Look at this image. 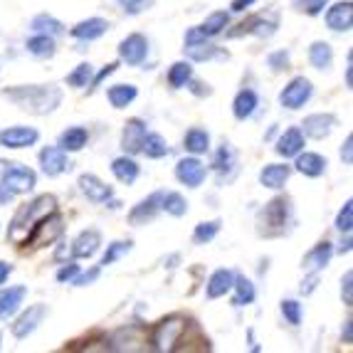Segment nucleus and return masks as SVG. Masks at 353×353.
I'll return each mask as SVG.
<instances>
[{
    "instance_id": "obj_34",
    "label": "nucleus",
    "mask_w": 353,
    "mask_h": 353,
    "mask_svg": "<svg viewBox=\"0 0 353 353\" xmlns=\"http://www.w3.org/2000/svg\"><path fill=\"white\" fill-rule=\"evenodd\" d=\"M30 28L35 30V32H42V35H50V37H57L65 32V25L59 23L57 18H52V15H35L32 18V23H30Z\"/></svg>"
},
{
    "instance_id": "obj_9",
    "label": "nucleus",
    "mask_w": 353,
    "mask_h": 353,
    "mask_svg": "<svg viewBox=\"0 0 353 353\" xmlns=\"http://www.w3.org/2000/svg\"><path fill=\"white\" fill-rule=\"evenodd\" d=\"M40 134L32 126H10V129L0 131V146L3 148H30L35 146Z\"/></svg>"
},
{
    "instance_id": "obj_10",
    "label": "nucleus",
    "mask_w": 353,
    "mask_h": 353,
    "mask_svg": "<svg viewBox=\"0 0 353 353\" xmlns=\"http://www.w3.org/2000/svg\"><path fill=\"white\" fill-rule=\"evenodd\" d=\"M40 165L42 173L50 178L62 176L65 171H70V159H67V151H62L59 146H45L40 151Z\"/></svg>"
},
{
    "instance_id": "obj_2",
    "label": "nucleus",
    "mask_w": 353,
    "mask_h": 353,
    "mask_svg": "<svg viewBox=\"0 0 353 353\" xmlns=\"http://www.w3.org/2000/svg\"><path fill=\"white\" fill-rule=\"evenodd\" d=\"M54 210H57V201H54L52 195H40V198H35L28 208H23V210L15 215L12 228H10V240L18 242V245H25V237L30 235L32 225Z\"/></svg>"
},
{
    "instance_id": "obj_16",
    "label": "nucleus",
    "mask_w": 353,
    "mask_h": 353,
    "mask_svg": "<svg viewBox=\"0 0 353 353\" xmlns=\"http://www.w3.org/2000/svg\"><path fill=\"white\" fill-rule=\"evenodd\" d=\"M146 121H141V119H131V121H126L124 131H121V148H124V153H141V141L143 136H146Z\"/></svg>"
},
{
    "instance_id": "obj_26",
    "label": "nucleus",
    "mask_w": 353,
    "mask_h": 353,
    "mask_svg": "<svg viewBox=\"0 0 353 353\" xmlns=\"http://www.w3.org/2000/svg\"><path fill=\"white\" fill-rule=\"evenodd\" d=\"M257 104H259L257 92H252V89H242V92H237L235 101H232V114H235V119L245 121V119H250L254 114Z\"/></svg>"
},
{
    "instance_id": "obj_30",
    "label": "nucleus",
    "mask_w": 353,
    "mask_h": 353,
    "mask_svg": "<svg viewBox=\"0 0 353 353\" xmlns=\"http://www.w3.org/2000/svg\"><path fill=\"white\" fill-rule=\"evenodd\" d=\"M168 141H165L161 134H148L143 136V141H141V153L146 156V159H163V156H168Z\"/></svg>"
},
{
    "instance_id": "obj_15",
    "label": "nucleus",
    "mask_w": 353,
    "mask_h": 353,
    "mask_svg": "<svg viewBox=\"0 0 353 353\" xmlns=\"http://www.w3.org/2000/svg\"><path fill=\"white\" fill-rule=\"evenodd\" d=\"M336 117L334 114H312L301 121V134L309 139H326L334 131Z\"/></svg>"
},
{
    "instance_id": "obj_17",
    "label": "nucleus",
    "mask_w": 353,
    "mask_h": 353,
    "mask_svg": "<svg viewBox=\"0 0 353 353\" xmlns=\"http://www.w3.org/2000/svg\"><path fill=\"white\" fill-rule=\"evenodd\" d=\"M106 30H109V23L104 18H87L82 23H77L74 28L70 30V35L74 40H82V42H92V40H99L101 35H106Z\"/></svg>"
},
{
    "instance_id": "obj_20",
    "label": "nucleus",
    "mask_w": 353,
    "mask_h": 353,
    "mask_svg": "<svg viewBox=\"0 0 353 353\" xmlns=\"http://www.w3.org/2000/svg\"><path fill=\"white\" fill-rule=\"evenodd\" d=\"M292 176V168L287 163H267L262 171H259V183L270 190H279L284 188V183Z\"/></svg>"
},
{
    "instance_id": "obj_3",
    "label": "nucleus",
    "mask_w": 353,
    "mask_h": 353,
    "mask_svg": "<svg viewBox=\"0 0 353 353\" xmlns=\"http://www.w3.org/2000/svg\"><path fill=\"white\" fill-rule=\"evenodd\" d=\"M0 185H6L10 193L23 195L37 185V176L32 168L18 161H3L0 159Z\"/></svg>"
},
{
    "instance_id": "obj_31",
    "label": "nucleus",
    "mask_w": 353,
    "mask_h": 353,
    "mask_svg": "<svg viewBox=\"0 0 353 353\" xmlns=\"http://www.w3.org/2000/svg\"><path fill=\"white\" fill-rule=\"evenodd\" d=\"M25 50H28L32 57L48 59V57H52V54H54V37L37 32L35 37H30V40L25 42Z\"/></svg>"
},
{
    "instance_id": "obj_18",
    "label": "nucleus",
    "mask_w": 353,
    "mask_h": 353,
    "mask_svg": "<svg viewBox=\"0 0 353 353\" xmlns=\"http://www.w3.org/2000/svg\"><path fill=\"white\" fill-rule=\"evenodd\" d=\"M296 159V171L301 173V176L306 178H319L324 176L326 171V159L321 156V153H314V151H299L294 156Z\"/></svg>"
},
{
    "instance_id": "obj_40",
    "label": "nucleus",
    "mask_w": 353,
    "mask_h": 353,
    "mask_svg": "<svg viewBox=\"0 0 353 353\" xmlns=\"http://www.w3.org/2000/svg\"><path fill=\"white\" fill-rule=\"evenodd\" d=\"M185 54H188L193 62H205V59H212L218 54V48L210 45L208 40L195 42V45H185Z\"/></svg>"
},
{
    "instance_id": "obj_24",
    "label": "nucleus",
    "mask_w": 353,
    "mask_h": 353,
    "mask_svg": "<svg viewBox=\"0 0 353 353\" xmlns=\"http://www.w3.org/2000/svg\"><path fill=\"white\" fill-rule=\"evenodd\" d=\"M331 257H334V248H331V242H319L312 252L304 254L301 267H304L306 272H321L331 262Z\"/></svg>"
},
{
    "instance_id": "obj_1",
    "label": "nucleus",
    "mask_w": 353,
    "mask_h": 353,
    "mask_svg": "<svg viewBox=\"0 0 353 353\" xmlns=\"http://www.w3.org/2000/svg\"><path fill=\"white\" fill-rule=\"evenodd\" d=\"M3 97H8L23 112L37 114V117L52 114L62 104V89L54 84H18V87L3 89Z\"/></svg>"
},
{
    "instance_id": "obj_53",
    "label": "nucleus",
    "mask_w": 353,
    "mask_h": 353,
    "mask_svg": "<svg viewBox=\"0 0 353 353\" xmlns=\"http://www.w3.org/2000/svg\"><path fill=\"white\" fill-rule=\"evenodd\" d=\"M341 159L346 165L353 163V136H346V141H343V146H341Z\"/></svg>"
},
{
    "instance_id": "obj_4",
    "label": "nucleus",
    "mask_w": 353,
    "mask_h": 353,
    "mask_svg": "<svg viewBox=\"0 0 353 353\" xmlns=\"http://www.w3.org/2000/svg\"><path fill=\"white\" fill-rule=\"evenodd\" d=\"M287 223H289V203L284 198L270 201L257 215L259 235H267V237L282 235L284 230H287Z\"/></svg>"
},
{
    "instance_id": "obj_36",
    "label": "nucleus",
    "mask_w": 353,
    "mask_h": 353,
    "mask_svg": "<svg viewBox=\"0 0 353 353\" xmlns=\"http://www.w3.org/2000/svg\"><path fill=\"white\" fill-rule=\"evenodd\" d=\"M193 79V67L190 62H173L171 70H168V84L173 89H183L185 84H190Z\"/></svg>"
},
{
    "instance_id": "obj_22",
    "label": "nucleus",
    "mask_w": 353,
    "mask_h": 353,
    "mask_svg": "<svg viewBox=\"0 0 353 353\" xmlns=\"http://www.w3.org/2000/svg\"><path fill=\"white\" fill-rule=\"evenodd\" d=\"M161 198H163V193H153V195H148L146 201L139 203V205L129 212L131 225H136V228H139V225L151 223V220L156 218V212L161 210Z\"/></svg>"
},
{
    "instance_id": "obj_52",
    "label": "nucleus",
    "mask_w": 353,
    "mask_h": 353,
    "mask_svg": "<svg viewBox=\"0 0 353 353\" xmlns=\"http://www.w3.org/2000/svg\"><path fill=\"white\" fill-rule=\"evenodd\" d=\"M117 67H119L117 62H112V65H106L104 70H101L99 74H97L94 79H92V82H89V84H92V87H89V89H97V87H99V84L104 82L106 77H109V74H114V72H117Z\"/></svg>"
},
{
    "instance_id": "obj_28",
    "label": "nucleus",
    "mask_w": 353,
    "mask_h": 353,
    "mask_svg": "<svg viewBox=\"0 0 353 353\" xmlns=\"http://www.w3.org/2000/svg\"><path fill=\"white\" fill-rule=\"evenodd\" d=\"M112 173L117 176V181L131 185L139 178V163L131 156H119V159L112 161Z\"/></svg>"
},
{
    "instance_id": "obj_27",
    "label": "nucleus",
    "mask_w": 353,
    "mask_h": 353,
    "mask_svg": "<svg viewBox=\"0 0 353 353\" xmlns=\"http://www.w3.org/2000/svg\"><path fill=\"white\" fill-rule=\"evenodd\" d=\"M87 141H89L87 129H82V126H72V129H67L65 134L59 136V148L67 153H77L87 146Z\"/></svg>"
},
{
    "instance_id": "obj_14",
    "label": "nucleus",
    "mask_w": 353,
    "mask_h": 353,
    "mask_svg": "<svg viewBox=\"0 0 353 353\" xmlns=\"http://www.w3.org/2000/svg\"><path fill=\"white\" fill-rule=\"evenodd\" d=\"M326 25L334 32H348L353 25V3L351 0H341L326 10Z\"/></svg>"
},
{
    "instance_id": "obj_46",
    "label": "nucleus",
    "mask_w": 353,
    "mask_h": 353,
    "mask_svg": "<svg viewBox=\"0 0 353 353\" xmlns=\"http://www.w3.org/2000/svg\"><path fill=\"white\" fill-rule=\"evenodd\" d=\"M326 6H329V0H294L296 10L306 12V15H319V12H324Z\"/></svg>"
},
{
    "instance_id": "obj_12",
    "label": "nucleus",
    "mask_w": 353,
    "mask_h": 353,
    "mask_svg": "<svg viewBox=\"0 0 353 353\" xmlns=\"http://www.w3.org/2000/svg\"><path fill=\"white\" fill-rule=\"evenodd\" d=\"M45 314H48V306H45V304L28 306V312L20 314L18 321L12 324V336H15V339H28V336L42 324Z\"/></svg>"
},
{
    "instance_id": "obj_50",
    "label": "nucleus",
    "mask_w": 353,
    "mask_h": 353,
    "mask_svg": "<svg viewBox=\"0 0 353 353\" xmlns=\"http://www.w3.org/2000/svg\"><path fill=\"white\" fill-rule=\"evenodd\" d=\"M77 274H79V267L74 265V262H70V265H65L62 267V270L57 272V282H72V279L77 277Z\"/></svg>"
},
{
    "instance_id": "obj_61",
    "label": "nucleus",
    "mask_w": 353,
    "mask_h": 353,
    "mask_svg": "<svg viewBox=\"0 0 353 353\" xmlns=\"http://www.w3.org/2000/svg\"><path fill=\"white\" fill-rule=\"evenodd\" d=\"M339 252H351V237H348V232H346V242H341V248H339Z\"/></svg>"
},
{
    "instance_id": "obj_45",
    "label": "nucleus",
    "mask_w": 353,
    "mask_h": 353,
    "mask_svg": "<svg viewBox=\"0 0 353 353\" xmlns=\"http://www.w3.org/2000/svg\"><path fill=\"white\" fill-rule=\"evenodd\" d=\"M351 228H353V201H346L341 210H339V215H336V230L339 232H351Z\"/></svg>"
},
{
    "instance_id": "obj_21",
    "label": "nucleus",
    "mask_w": 353,
    "mask_h": 353,
    "mask_svg": "<svg viewBox=\"0 0 353 353\" xmlns=\"http://www.w3.org/2000/svg\"><path fill=\"white\" fill-rule=\"evenodd\" d=\"M274 151H277L282 159H294L296 153L304 151V134H301V129L292 126V129L284 131V134L277 139V146H274Z\"/></svg>"
},
{
    "instance_id": "obj_33",
    "label": "nucleus",
    "mask_w": 353,
    "mask_h": 353,
    "mask_svg": "<svg viewBox=\"0 0 353 353\" xmlns=\"http://www.w3.org/2000/svg\"><path fill=\"white\" fill-rule=\"evenodd\" d=\"M185 143V151H190L193 156H201V153H208L210 148V136H208L205 129H190L183 139Z\"/></svg>"
},
{
    "instance_id": "obj_29",
    "label": "nucleus",
    "mask_w": 353,
    "mask_h": 353,
    "mask_svg": "<svg viewBox=\"0 0 353 353\" xmlns=\"http://www.w3.org/2000/svg\"><path fill=\"white\" fill-rule=\"evenodd\" d=\"M309 62H312L316 70H329L331 62H334V50H331L329 42H324V40L312 42V48H309Z\"/></svg>"
},
{
    "instance_id": "obj_5",
    "label": "nucleus",
    "mask_w": 353,
    "mask_h": 353,
    "mask_svg": "<svg viewBox=\"0 0 353 353\" xmlns=\"http://www.w3.org/2000/svg\"><path fill=\"white\" fill-rule=\"evenodd\" d=\"M183 331H185V321L178 316L173 319H165V321H161L159 326H156V331H153L151 336V346L153 351H173L176 348V343L181 341Z\"/></svg>"
},
{
    "instance_id": "obj_51",
    "label": "nucleus",
    "mask_w": 353,
    "mask_h": 353,
    "mask_svg": "<svg viewBox=\"0 0 353 353\" xmlns=\"http://www.w3.org/2000/svg\"><path fill=\"white\" fill-rule=\"evenodd\" d=\"M146 3H148V0H119V6L124 8L126 12H131V15H136V12H141Z\"/></svg>"
},
{
    "instance_id": "obj_56",
    "label": "nucleus",
    "mask_w": 353,
    "mask_h": 353,
    "mask_svg": "<svg viewBox=\"0 0 353 353\" xmlns=\"http://www.w3.org/2000/svg\"><path fill=\"white\" fill-rule=\"evenodd\" d=\"M254 3H257V0H232V10L235 12H242V10H248V8H252Z\"/></svg>"
},
{
    "instance_id": "obj_55",
    "label": "nucleus",
    "mask_w": 353,
    "mask_h": 353,
    "mask_svg": "<svg viewBox=\"0 0 353 353\" xmlns=\"http://www.w3.org/2000/svg\"><path fill=\"white\" fill-rule=\"evenodd\" d=\"M203 40H208V37L201 28H190L188 32H185V45H195V42H203Z\"/></svg>"
},
{
    "instance_id": "obj_42",
    "label": "nucleus",
    "mask_w": 353,
    "mask_h": 353,
    "mask_svg": "<svg viewBox=\"0 0 353 353\" xmlns=\"http://www.w3.org/2000/svg\"><path fill=\"white\" fill-rule=\"evenodd\" d=\"M220 232V220H210V223L195 225L193 242L195 245H208L210 240H215V235Z\"/></svg>"
},
{
    "instance_id": "obj_38",
    "label": "nucleus",
    "mask_w": 353,
    "mask_h": 353,
    "mask_svg": "<svg viewBox=\"0 0 353 353\" xmlns=\"http://www.w3.org/2000/svg\"><path fill=\"white\" fill-rule=\"evenodd\" d=\"M228 23H230V15L225 10H215V12H210L205 18V23L201 25V30L205 32V37H215V35H220L225 28H228Z\"/></svg>"
},
{
    "instance_id": "obj_11",
    "label": "nucleus",
    "mask_w": 353,
    "mask_h": 353,
    "mask_svg": "<svg viewBox=\"0 0 353 353\" xmlns=\"http://www.w3.org/2000/svg\"><path fill=\"white\" fill-rule=\"evenodd\" d=\"M208 176V168L203 161L193 159H181L176 165V178L183 183V185H188V188H198Z\"/></svg>"
},
{
    "instance_id": "obj_19",
    "label": "nucleus",
    "mask_w": 353,
    "mask_h": 353,
    "mask_svg": "<svg viewBox=\"0 0 353 353\" xmlns=\"http://www.w3.org/2000/svg\"><path fill=\"white\" fill-rule=\"evenodd\" d=\"M99 248H101L99 232H97V230H84V232H79V235L74 237V242H72V254H74L77 259H89V257H94Z\"/></svg>"
},
{
    "instance_id": "obj_35",
    "label": "nucleus",
    "mask_w": 353,
    "mask_h": 353,
    "mask_svg": "<svg viewBox=\"0 0 353 353\" xmlns=\"http://www.w3.org/2000/svg\"><path fill=\"white\" fill-rule=\"evenodd\" d=\"M232 289H235V296H232V304H235V306L252 304L254 296H257V292H254V284L250 282L248 277H235V284H232Z\"/></svg>"
},
{
    "instance_id": "obj_58",
    "label": "nucleus",
    "mask_w": 353,
    "mask_h": 353,
    "mask_svg": "<svg viewBox=\"0 0 353 353\" xmlns=\"http://www.w3.org/2000/svg\"><path fill=\"white\" fill-rule=\"evenodd\" d=\"M12 198H15V193H10V190H8L6 185H0V205H6V203H10Z\"/></svg>"
},
{
    "instance_id": "obj_25",
    "label": "nucleus",
    "mask_w": 353,
    "mask_h": 353,
    "mask_svg": "<svg viewBox=\"0 0 353 353\" xmlns=\"http://www.w3.org/2000/svg\"><path fill=\"white\" fill-rule=\"evenodd\" d=\"M28 296V287L0 289V319H10Z\"/></svg>"
},
{
    "instance_id": "obj_7",
    "label": "nucleus",
    "mask_w": 353,
    "mask_h": 353,
    "mask_svg": "<svg viewBox=\"0 0 353 353\" xmlns=\"http://www.w3.org/2000/svg\"><path fill=\"white\" fill-rule=\"evenodd\" d=\"M312 94H314L312 82H309L306 77H294V79L282 89L279 104H282L284 109H292V112H294V109H301L306 101L312 99Z\"/></svg>"
},
{
    "instance_id": "obj_47",
    "label": "nucleus",
    "mask_w": 353,
    "mask_h": 353,
    "mask_svg": "<svg viewBox=\"0 0 353 353\" xmlns=\"http://www.w3.org/2000/svg\"><path fill=\"white\" fill-rule=\"evenodd\" d=\"M99 274H101V267H92L89 272H79V274L72 279V284H74V287H87V284L97 282Z\"/></svg>"
},
{
    "instance_id": "obj_60",
    "label": "nucleus",
    "mask_w": 353,
    "mask_h": 353,
    "mask_svg": "<svg viewBox=\"0 0 353 353\" xmlns=\"http://www.w3.org/2000/svg\"><path fill=\"white\" fill-rule=\"evenodd\" d=\"M343 341H346V343L353 341V321H351V319H348L346 326H343Z\"/></svg>"
},
{
    "instance_id": "obj_6",
    "label": "nucleus",
    "mask_w": 353,
    "mask_h": 353,
    "mask_svg": "<svg viewBox=\"0 0 353 353\" xmlns=\"http://www.w3.org/2000/svg\"><path fill=\"white\" fill-rule=\"evenodd\" d=\"M59 235H62V215L54 210L32 225L30 235L25 237V245H45V242H52Z\"/></svg>"
},
{
    "instance_id": "obj_54",
    "label": "nucleus",
    "mask_w": 353,
    "mask_h": 353,
    "mask_svg": "<svg viewBox=\"0 0 353 353\" xmlns=\"http://www.w3.org/2000/svg\"><path fill=\"white\" fill-rule=\"evenodd\" d=\"M316 282H319V272H309V279H306V282H301L299 292H301V294H312L314 289H316Z\"/></svg>"
},
{
    "instance_id": "obj_37",
    "label": "nucleus",
    "mask_w": 353,
    "mask_h": 353,
    "mask_svg": "<svg viewBox=\"0 0 353 353\" xmlns=\"http://www.w3.org/2000/svg\"><path fill=\"white\" fill-rule=\"evenodd\" d=\"M161 210H165L168 215H173V218H183V215L188 212V203H185V198H183L181 193H163V198H161Z\"/></svg>"
},
{
    "instance_id": "obj_41",
    "label": "nucleus",
    "mask_w": 353,
    "mask_h": 353,
    "mask_svg": "<svg viewBox=\"0 0 353 353\" xmlns=\"http://www.w3.org/2000/svg\"><path fill=\"white\" fill-rule=\"evenodd\" d=\"M212 165H215V171L225 173V171H232L235 168V151L230 143H223L215 153V159H212Z\"/></svg>"
},
{
    "instance_id": "obj_49",
    "label": "nucleus",
    "mask_w": 353,
    "mask_h": 353,
    "mask_svg": "<svg viewBox=\"0 0 353 353\" xmlns=\"http://www.w3.org/2000/svg\"><path fill=\"white\" fill-rule=\"evenodd\" d=\"M287 65H289V52H284V50H279V52L270 54V67H272V70H274V72L287 70Z\"/></svg>"
},
{
    "instance_id": "obj_39",
    "label": "nucleus",
    "mask_w": 353,
    "mask_h": 353,
    "mask_svg": "<svg viewBox=\"0 0 353 353\" xmlns=\"http://www.w3.org/2000/svg\"><path fill=\"white\" fill-rule=\"evenodd\" d=\"M92 74H94L92 65H89V62H82V65H77L74 70L67 74V84H70V87H77V89L89 87V82H92Z\"/></svg>"
},
{
    "instance_id": "obj_57",
    "label": "nucleus",
    "mask_w": 353,
    "mask_h": 353,
    "mask_svg": "<svg viewBox=\"0 0 353 353\" xmlns=\"http://www.w3.org/2000/svg\"><path fill=\"white\" fill-rule=\"evenodd\" d=\"M10 274H12V267L8 265V262H3V259H0V287L8 282V277H10Z\"/></svg>"
},
{
    "instance_id": "obj_43",
    "label": "nucleus",
    "mask_w": 353,
    "mask_h": 353,
    "mask_svg": "<svg viewBox=\"0 0 353 353\" xmlns=\"http://www.w3.org/2000/svg\"><path fill=\"white\" fill-rule=\"evenodd\" d=\"M131 250V242L126 240V242H121V240H117V242H112L109 248H106V252H104V257H101V267H109V265H114L117 259H121L126 252Z\"/></svg>"
},
{
    "instance_id": "obj_32",
    "label": "nucleus",
    "mask_w": 353,
    "mask_h": 353,
    "mask_svg": "<svg viewBox=\"0 0 353 353\" xmlns=\"http://www.w3.org/2000/svg\"><path fill=\"white\" fill-rule=\"evenodd\" d=\"M106 97H109L114 109H126V106L139 97V89H136L134 84H117V87H112L106 92Z\"/></svg>"
},
{
    "instance_id": "obj_44",
    "label": "nucleus",
    "mask_w": 353,
    "mask_h": 353,
    "mask_svg": "<svg viewBox=\"0 0 353 353\" xmlns=\"http://www.w3.org/2000/svg\"><path fill=\"white\" fill-rule=\"evenodd\" d=\"M279 309H282V316L287 319L292 326H299L301 324V304L296 299H284Z\"/></svg>"
},
{
    "instance_id": "obj_23",
    "label": "nucleus",
    "mask_w": 353,
    "mask_h": 353,
    "mask_svg": "<svg viewBox=\"0 0 353 353\" xmlns=\"http://www.w3.org/2000/svg\"><path fill=\"white\" fill-rule=\"evenodd\" d=\"M232 284H235V272L232 270H218L212 272L210 279H208L205 294L208 299H220L228 292H232Z\"/></svg>"
},
{
    "instance_id": "obj_8",
    "label": "nucleus",
    "mask_w": 353,
    "mask_h": 353,
    "mask_svg": "<svg viewBox=\"0 0 353 353\" xmlns=\"http://www.w3.org/2000/svg\"><path fill=\"white\" fill-rule=\"evenodd\" d=\"M119 57H121V62H126V65H131V67L143 65L148 57V40L143 35H139V32L129 35L119 45Z\"/></svg>"
},
{
    "instance_id": "obj_13",
    "label": "nucleus",
    "mask_w": 353,
    "mask_h": 353,
    "mask_svg": "<svg viewBox=\"0 0 353 353\" xmlns=\"http://www.w3.org/2000/svg\"><path fill=\"white\" fill-rule=\"evenodd\" d=\"M79 190L87 195V201L92 203H109L114 198L112 185H106L104 181L94 176V173H82L79 176Z\"/></svg>"
},
{
    "instance_id": "obj_48",
    "label": "nucleus",
    "mask_w": 353,
    "mask_h": 353,
    "mask_svg": "<svg viewBox=\"0 0 353 353\" xmlns=\"http://www.w3.org/2000/svg\"><path fill=\"white\" fill-rule=\"evenodd\" d=\"M341 296H343V304L351 306L353 304V272L348 270L341 279Z\"/></svg>"
},
{
    "instance_id": "obj_59",
    "label": "nucleus",
    "mask_w": 353,
    "mask_h": 353,
    "mask_svg": "<svg viewBox=\"0 0 353 353\" xmlns=\"http://www.w3.org/2000/svg\"><path fill=\"white\" fill-rule=\"evenodd\" d=\"M346 87H353V57L348 54V67H346Z\"/></svg>"
}]
</instances>
